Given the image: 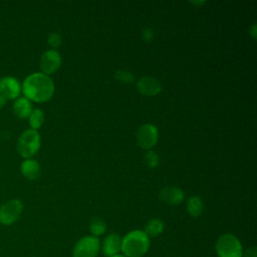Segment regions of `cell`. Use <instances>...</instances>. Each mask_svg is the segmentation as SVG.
Masks as SVG:
<instances>
[{
    "mask_svg": "<svg viewBox=\"0 0 257 257\" xmlns=\"http://www.w3.org/2000/svg\"><path fill=\"white\" fill-rule=\"evenodd\" d=\"M55 85L52 78L42 72L28 74L21 83V92L31 102L48 101L54 94Z\"/></svg>",
    "mask_w": 257,
    "mask_h": 257,
    "instance_id": "obj_1",
    "label": "cell"
},
{
    "mask_svg": "<svg viewBox=\"0 0 257 257\" xmlns=\"http://www.w3.org/2000/svg\"><path fill=\"white\" fill-rule=\"evenodd\" d=\"M151 240L144 230H132L121 237L120 252L125 257H143L149 251Z\"/></svg>",
    "mask_w": 257,
    "mask_h": 257,
    "instance_id": "obj_2",
    "label": "cell"
},
{
    "mask_svg": "<svg viewBox=\"0 0 257 257\" xmlns=\"http://www.w3.org/2000/svg\"><path fill=\"white\" fill-rule=\"evenodd\" d=\"M41 146V137L38 131H34L31 128L25 130L19 136L16 144V149L18 154L25 159H32Z\"/></svg>",
    "mask_w": 257,
    "mask_h": 257,
    "instance_id": "obj_3",
    "label": "cell"
},
{
    "mask_svg": "<svg viewBox=\"0 0 257 257\" xmlns=\"http://www.w3.org/2000/svg\"><path fill=\"white\" fill-rule=\"evenodd\" d=\"M218 257H242L243 246L241 241L231 233L222 234L215 243Z\"/></svg>",
    "mask_w": 257,
    "mask_h": 257,
    "instance_id": "obj_4",
    "label": "cell"
},
{
    "mask_svg": "<svg viewBox=\"0 0 257 257\" xmlns=\"http://www.w3.org/2000/svg\"><path fill=\"white\" fill-rule=\"evenodd\" d=\"M100 251L98 238L86 235L76 241L72 249V257H96Z\"/></svg>",
    "mask_w": 257,
    "mask_h": 257,
    "instance_id": "obj_5",
    "label": "cell"
},
{
    "mask_svg": "<svg viewBox=\"0 0 257 257\" xmlns=\"http://www.w3.org/2000/svg\"><path fill=\"white\" fill-rule=\"evenodd\" d=\"M23 203L19 199H11L0 206V224L13 225L18 221L23 212Z\"/></svg>",
    "mask_w": 257,
    "mask_h": 257,
    "instance_id": "obj_6",
    "label": "cell"
},
{
    "mask_svg": "<svg viewBox=\"0 0 257 257\" xmlns=\"http://www.w3.org/2000/svg\"><path fill=\"white\" fill-rule=\"evenodd\" d=\"M159 140V130L153 123H144L142 124L136 134L137 145L143 149L150 151Z\"/></svg>",
    "mask_w": 257,
    "mask_h": 257,
    "instance_id": "obj_7",
    "label": "cell"
},
{
    "mask_svg": "<svg viewBox=\"0 0 257 257\" xmlns=\"http://www.w3.org/2000/svg\"><path fill=\"white\" fill-rule=\"evenodd\" d=\"M61 62L60 53L55 49H48L41 54L39 66L42 73L50 76L60 68Z\"/></svg>",
    "mask_w": 257,
    "mask_h": 257,
    "instance_id": "obj_8",
    "label": "cell"
},
{
    "mask_svg": "<svg viewBox=\"0 0 257 257\" xmlns=\"http://www.w3.org/2000/svg\"><path fill=\"white\" fill-rule=\"evenodd\" d=\"M21 83L14 76H3L0 78V95L6 100H15L20 96Z\"/></svg>",
    "mask_w": 257,
    "mask_h": 257,
    "instance_id": "obj_9",
    "label": "cell"
},
{
    "mask_svg": "<svg viewBox=\"0 0 257 257\" xmlns=\"http://www.w3.org/2000/svg\"><path fill=\"white\" fill-rule=\"evenodd\" d=\"M137 89L140 93L146 96H155L162 91L161 82L153 76H142L136 83Z\"/></svg>",
    "mask_w": 257,
    "mask_h": 257,
    "instance_id": "obj_10",
    "label": "cell"
},
{
    "mask_svg": "<svg viewBox=\"0 0 257 257\" xmlns=\"http://www.w3.org/2000/svg\"><path fill=\"white\" fill-rule=\"evenodd\" d=\"M185 198L184 191L181 188L170 186L165 187L160 190L159 192V199L168 205L171 206H177L180 205Z\"/></svg>",
    "mask_w": 257,
    "mask_h": 257,
    "instance_id": "obj_11",
    "label": "cell"
},
{
    "mask_svg": "<svg viewBox=\"0 0 257 257\" xmlns=\"http://www.w3.org/2000/svg\"><path fill=\"white\" fill-rule=\"evenodd\" d=\"M121 248V237L118 234L111 233L104 237L100 243V250L106 257H111L119 254Z\"/></svg>",
    "mask_w": 257,
    "mask_h": 257,
    "instance_id": "obj_12",
    "label": "cell"
},
{
    "mask_svg": "<svg viewBox=\"0 0 257 257\" xmlns=\"http://www.w3.org/2000/svg\"><path fill=\"white\" fill-rule=\"evenodd\" d=\"M20 172L27 180L34 181L41 174V167L34 159H25L20 165Z\"/></svg>",
    "mask_w": 257,
    "mask_h": 257,
    "instance_id": "obj_13",
    "label": "cell"
},
{
    "mask_svg": "<svg viewBox=\"0 0 257 257\" xmlns=\"http://www.w3.org/2000/svg\"><path fill=\"white\" fill-rule=\"evenodd\" d=\"M12 110L18 118H28L31 111L33 110L32 102L24 96H19L13 102Z\"/></svg>",
    "mask_w": 257,
    "mask_h": 257,
    "instance_id": "obj_14",
    "label": "cell"
},
{
    "mask_svg": "<svg viewBox=\"0 0 257 257\" xmlns=\"http://www.w3.org/2000/svg\"><path fill=\"white\" fill-rule=\"evenodd\" d=\"M164 229H165V224H164L163 220H161L159 218H152L146 223L144 232L151 239V238H155V237H158L159 235H161L163 233Z\"/></svg>",
    "mask_w": 257,
    "mask_h": 257,
    "instance_id": "obj_15",
    "label": "cell"
},
{
    "mask_svg": "<svg viewBox=\"0 0 257 257\" xmlns=\"http://www.w3.org/2000/svg\"><path fill=\"white\" fill-rule=\"evenodd\" d=\"M187 211L193 218H198L204 211V203L201 197L191 196L187 201Z\"/></svg>",
    "mask_w": 257,
    "mask_h": 257,
    "instance_id": "obj_16",
    "label": "cell"
},
{
    "mask_svg": "<svg viewBox=\"0 0 257 257\" xmlns=\"http://www.w3.org/2000/svg\"><path fill=\"white\" fill-rule=\"evenodd\" d=\"M28 122L31 130L38 131L44 122V113L40 108H33L28 116Z\"/></svg>",
    "mask_w": 257,
    "mask_h": 257,
    "instance_id": "obj_17",
    "label": "cell"
},
{
    "mask_svg": "<svg viewBox=\"0 0 257 257\" xmlns=\"http://www.w3.org/2000/svg\"><path fill=\"white\" fill-rule=\"evenodd\" d=\"M89 230H90L91 236L98 238L99 236H102L105 233L106 224L101 218L94 217L91 219V221L89 223Z\"/></svg>",
    "mask_w": 257,
    "mask_h": 257,
    "instance_id": "obj_18",
    "label": "cell"
},
{
    "mask_svg": "<svg viewBox=\"0 0 257 257\" xmlns=\"http://www.w3.org/2000/svg\"><path fill=\"white\" fill-rule=\"evenodd\" d=\"M114 78L121 83H133L135 80L134 74L125 69H118L114 72Z\"/></svg>",
    "mask_w": 257,
    "mask_h": 257,
    "instance_id": "obj_19",
    "label": "cell"
},
{
    "mask_svg": "<svg viewBox=\"0 0 257 257\" xmlns=\"http://www.w3.org/2000/svg\"><path fill=\"white\" fill-rule=\"evenodd\" d=\"M144 160H145V163L147 164V166L150 168V169H155L159 166L160 164V157L159 155L154 152V151H148L144 157Z\"/></svg>",
    "mask_w": 257,
    "mask_h": 257,
    "instance_id": "obj_20",
    "label": "cell"
},
{
    "mask_svg": "<svg viewBox=\"0 0 257 257\" xmlns=\"http://www.w3.org/2000/svg\"><path fill=\"white\" fill-rule=\"evenodd\" d=\"M47 43L52 48L55 49L58 48L62 43V36L58 32H51L47 37Z\"/></svg>",
    "mask_w": 257,
    "mask_h": 257,
    "instance_id": "obj_21",
    "label": "cell"
},
{
    "mask_svg": "<svg viewBox=\"0 0 257 257\" xmlns=\"http://www.w3.org/2000/svg\"><path fill=\"white\" fill-rule=\"evenodd\" d=\"M242 257H257V247L256 246H250L245 251H243Z\"/></svg>",
    "mask_w": 257,
    "mask_h": 257,
    "instance_id": "obj_22",
    "label": "cell"
},
{
    "mask_svg": "<svg viewBox=\"0 0 257 257\" xmlns=\"http://www.w3.org/2000/svg\"><path fill=\"white\" fill-rule=\"evenodd\" d=\"M142 35L146 41H151L154 37V31L151 28H145L142 32Z\"/></svg>",
    "mask_w": 257,
    "mask_h": 257,
    "instance_id": "obj_23",
    "label": "cell"
},
{
    "mask_svg": "<svg viewBox=\"0 0 257 257\" xmlns=\"http://www.w3.org/2000/svg\"><path fill=\"white\" fill-rule=\"evenodd\" d=\"M249 34L252 36L253 39L257 38V27H256V24H253L251 26V28L249 29Z\"/></svg>",
    "mask_w": 257,
    "mask_h": 257,
    "instance_id": "obj_24",
    "label": "cell"
},
{
    "mask_svg": "<svg viewBox=\"0 0 257 257\" xmlns=\"http://www.w3.org/2000/svg\"><path fill=\"white\" fill-rule=\"evenodd\" d=\"M6 102H7V100L2 95H0V109L6 104Z\"/></svg>",
    "mask_w": 257,
    "mask_h": 257,
    "instance_id": "obj_25",
    "label": "cell"
},
{
    "mask_svg": "<svg viewBox=\"0 0 257 257\" xmlns=\"http://www.w3.org/2000/svg\"><path fill=\"white\" fill-rule=\"evenodd\" d=\"M193 4H199V5H202L205 3V1H201V2H192Z\"/></svg>",
    "mask_w": 257,
    "mask_h": 257,
    "instance_id": "obj_26",
    "label": "cell"
},
{
    "mask_svg": "<svg viewBox=\"0 0 257 257\" xmlns=\"http://www.w3.org/2000/svg\"><path fill=\"white\" fill-rule=\"evenodd\" d=\"M111 257H125V256H123L122 254H117V255H114V256H111Z\"/></svg>",
    "mask_w": 257,
    "mask_h": 257,
    "instance_id": "obj_27",
    "label": "cell"
}]
</instances>
